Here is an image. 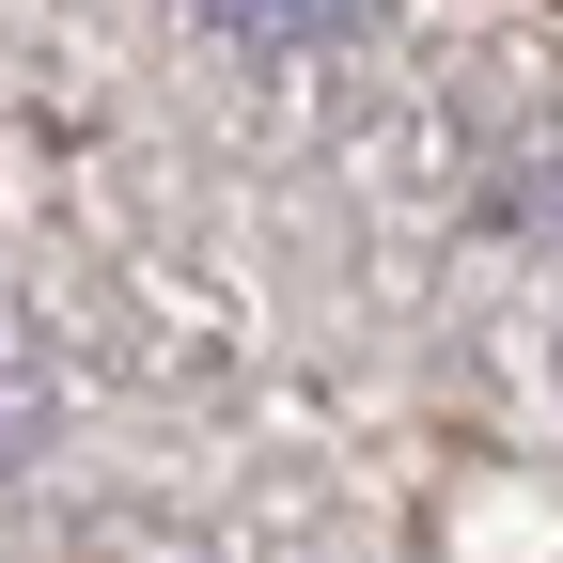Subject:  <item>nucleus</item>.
<instances>
[{"mask_svg": "<svg viewBox=\"0 0 563 563\" xmlns=\"http://www.w3.org/2000/svg\"><path fill=\"white\" fill-rule=\"evenodd\" d=\"M220 16H235V32H266V47H282V32H329V16H344V0H220Z\"/></svg>", "mask_w": 563, "mask_h": 563, "instance_id": "f257e3e1", "label": "nucleus"}]
</instances>
